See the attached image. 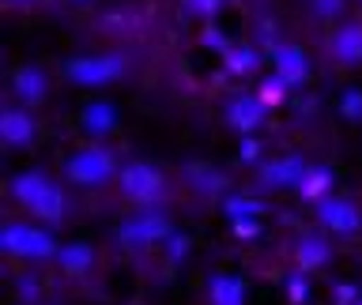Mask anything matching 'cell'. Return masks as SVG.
I'll list each match as a JSON object with an SVG mask.
<instances>
[{"label": "cell", "mask_w": 362, "mask_h": 305, "mask_svg": "<svg viewBox=\"0 0 362 305\" xmlns=\"http://www.w3.org/2000/svg\"><path fill=\"white\" fill-rule=\"evenodd\" d=\"M4 136H8V140H23V136H27V121H23L19 113H8V121H4Z\"/></svg>", "instance_id": "obj_10"}, {"label": "cell", "mask_w": 362, "mask_h": 305, "mask_svg": "<svg viewBox=\"0 0 362 305\" xmlns=\"http://www.w3.org/2000/svg\"><path fill=\"white\" fill-rule=\"evenodd\" d=\"M325 222L328 226H336V230H355V226H358V215L355 211H351V203H325Z\"/></svg>", "instance_id": "obj_5"}, {"label": "cell", "mask_w": 362, "mask_h": 305, "mask_svg": "<svg viewBox=\"0 0 362 305\" xmlns=\"http://www.w3.org/2000/svg\"><path fill=\"white\" fill-rule=\"evenodd\" d=\"M4 249L11 256H49L53 241L42 230H30V226H8L4 230Z\"/></svg>", "instance_id": "obj_1"}, {"label": "cell", "mask_w": 362, "mask_h": 305, "mask_svg": "<svg viewBox=\"0 0 362 305\" xmlns=\"http://www.w3.org/2000/svg\"><path fill=\"white\" fill-rule=\"evenodd\" d=\"M72 72L79 76V79H106V76H113L117 68L113 64H106V61H87V64H76Z\"/></svg>", "instance_id": "obj_8"}, {"label": "cell", "mask_w": 362, "mask_h": 305, "mask_svg": "<svg viewBox=\"0 0 362 305\" xmlns=\"http://www.w3.org/2000/svg\"><path fill=\"white\" fill-rule=\"evenodd\" d=\"M155 185L158 181H155V174L147 166H132L129 174H124V189H129L132 196H147V192H155Z\"/></svg>", "instance_id": "obj_6"}, {"label": "cell", "mask_w": 362, "mask_h": 305, "mask_svg": "<svg viewBox=\"0 0 362 305\" xmlns=\"http://www.w3.org/2000/svg\"><path fill=\"white\" fill-rule=\"evenodd\" d=\"M19 196L30 203V208H38V211H45V215H57V192L45 185V181L38 177V174H30V181H19Z\"/></svg>", "instance_id": "obj_2"}, {"label": "cell", "mask_w": 362, "mask_h": 305, "mask_svg": "<svg viewBox=\"0 0 362 305\" xmlns=\"http://www.w3.org/2000/svg\"><path fill=\"white\" fill-rule=\"evenodd\" d=\"M310 298V287H305V279H291V301H305Z\"/></svg>", "instance_id": "obj_11"}, {"label": "cell", "mask_w": 362, "mask_h": 305, "mask_svg": "<svg viewBox=\"0 0 362 305\" xmlns=\"http://www.w3.org/2000/svg\"><path fill=\"white\" fill-rule=\"evenodd\" d=\"M110 174V158L106 155H98V151H87V155H79L76 162H72V177L76 181H106Z\"/></svg>", "instance_id": "obj_4"}, {"label": "cell", "mask_w": 362, "mask_h": 305, "mask_svg": "<svg viewBox=\"0 0 362 305\" xmlns=\"http://www.w3.org/2000/svg\"><path fill=\"white\" fill-rule=\"evenodd\" d=\"M208 294H211V305H245V282L234 275H215Z\"/></svg>", "instance_id": "obj_3"}, {"label": "cell", "mask_w": 362, "mask_h": 305, "mask_svg": "<svg viewBox=\"0 0 362 305\" xmlns=\"http://www.w3.org/2000/svg\"><path fill=\"white\" fill-rule=\"evenodd\" d=\"M302 268H313V264H321V260L328 256V249L321 245V241H305V249H302Z\"/></svg>", "instance_id": "obj_9"}, {"label": "cell", "mask_w": 362, "mask_h": 305, "mask_svg": "<svg viewBox=\"0 0 362 305\" xmlns=\"http://www.w3.org/2000/svg\"><path fill=\"white\" fill-rule=\"evenodd\" d=\"M90 260H95V253L83 249V245H72V249H64V253H61V264L68 271H83V268H90Z\"/></svg>", "instance_id": "obj_7"}]
</instances>
